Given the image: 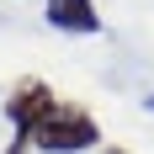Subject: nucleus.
<instances>
[{
  "label": "nucleus",
  "instance_id": "1",
  "mask_svg": "<svg viewBox=\"0 0 154 154\" xmlns=\"http://www.w3.org/2000/svg\"><path fill=\"white\" fill-rule=\"evenodd\" d=\"M32 143H37L43 154H85V149H96V143H101V128H96V117H91L85 106L53 101V112L37 122Z\"/></svg>",
  "mask_w": 154,
  "mask_h": 154
},
{
  "label": "nucleus",
  "instance_id": "2",
  "mask_svg": "<svg viewBox=\"0 0 154 154\" xmlns=\"http://www.w3.org/2000/svg\"><path fill=\"white\" fill-rule=\"evenodd\" d=\"M48 112H53V91H48L43 80H16L11 96H5V117H11V128H16V143L5 154H27L32 133H37V122H43Z\"/></svg>",
  "mask_w": 154,
  "mask_h": 154
},
{
  "label": "nucleus",
  "instance_id": "3",
  "mask_svg": "<svg viewBox=\"0 0 154 154\" xmlns=\"http://www.w3.org/2000/svg\"><path fill=\"white\" fill-rule=\"evenodd\" d=\"M48 27L59 32H101L96 0H48Z\"/></svg>",
  "mask_w": 154,
  "mask_h": 154
},
{
  "label": "nucleus",
  "instance_id": "4",
  "mask_svg": "<svg viewBox=\"0 0 154 154\" xmlns=\"http://www.w3.org/2000/svg\"><path fill=\"white\" fill-rule=\"evenodd\" d=\"M143 106H149V112H154V96H143Z\"/></svg>",
  "mask_w": 154,
  "mask_h": 154
},
{
  "label": "nucleus",
  "instance_id": "5",
  "mask_svg": "<svg viewBox=\"0 0 154 154\" xmlns=\"http://www.w3.org/2000/svg\"><path fill=\"white\" fill-rule=\"evenodd\" d=\"M106 154H122V149H106Z\"/></svg>",
  "mask_w": 154,
  "mask_h": 154
}]
</instances>
